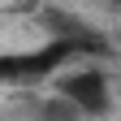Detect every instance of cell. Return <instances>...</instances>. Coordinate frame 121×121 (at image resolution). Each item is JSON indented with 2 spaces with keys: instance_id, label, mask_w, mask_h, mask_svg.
Here are the masks:
<instances>
[{
  "instance_id": "cell-1",
  "label": "cell",
  "mask_w": 121,
  "mask_h": 121,
  "mask_svg": "<svg viewBox=\"0 0 121 121\" xmlns=\"http://www.w3.org/2000/svg\"><path fill=\"white\" fill-rule=\"evenodd\" d=\"M86 52H108V43H104L99 35H91V30H78V35H56L52 43H43V48L35 52H17V56H0V82H39L48 78V73H56L65 60L73 56H86Z\"/></svg>"
},
{
  "instance_id": "cell-2",
  "label": "cell",
  "mask_w": 121,
  "mask_h": 121,
  "mask_svg": "<svg viewBox=\"0 0 121 121\" xmlns=\"http://www.w3.org/2000/svg\"><path fill=\"white\" fill-rule=\"evenodd\" d=\"M56 91H60V95H65L82 117H104V112L112 108L108 78H104L99 69H78V73H69V78H60Z\"/></svg>"
},
{
  "instance_id": "cell-3",
  "label": "cell",
  "mask_w": 121,
  "mask_h": 121,
  "mask_svg": "<svg viewBox=\"0 0 121 121\" xmlns=\"http://www.w3.org/2000/svg\"><path fill=\"white\" fill-rule=\"evenodd\" d=\"M35 121H86L73 104L65 99V95H52V99H43V104H35Z\"/></svg>"
}]
</instances>
